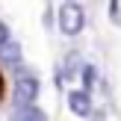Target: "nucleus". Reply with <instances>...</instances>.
<instances>
[{
    "label": "nucleus",
    "instance_id": "obj_9",
    "mask_svg": "<svg viewBox=\"0 0 121 121\" xmlns=\"http://www.w3.org/2000/svg\"><path fill=\"white\" fill-rule=\"evenodd\" d=\"M9 44V30H6V24H0V50Z\"/></svg>",
    "mask_w": 121,
    "mask_h": 121
},
{
    "label": "nucleus",
    "instance_id": "obj_4",
    "mask_svg": "<svg viewBox=\"0 0 121 121\" xmlns=\"http://www.w3.org/2000/svg\"><path fill=\"white\" fill-rule=\"evenodd\" d=\"M9 121H44V112L35 109V106H21V109L15 106V112L9 115Z\"/></svg>",
    "mask_w": 121,
    "mask_h": 121
},
{
    "label": "nucleus",
    "instance_id": "obj_11",
    "mask_svg": "<svg viewBox=\"0 0 121 121\" xmlns=\"http://www.w3.org/2000/svg\"><path fill=\"white\" fill-rule=\"evenodd\" d=\"M68 3H74V0H68Z\"/></svg>",
    "mask_w": 121,
    "mask_h": 121
},
{
    "label": "nucleus",
    "instance_id": "obj_1",
    "mask_svg": "<svg viewBox=\"0 0 121 121\" xmlns=\"http://www.w3.org/2000/svg\"><path fill=\"white\" fill-rule=\"evenodd\" d=\"M83 24H86V15H83V9L74 3H68L65 0L62 6H59V30H62V35H77L83 33Z\"/></svg>",
    "mask_w": 121,
    "mask_h": 121
},
{
    "label": "nucleus",
    "instance_id": "obj_5",
    "mask_svg": "<svg viewBox=\"0 0 121 121\" xmlns=\"http://www.w3.org/2000/svg\"><path fill=\"white\" fill-rule=\"evenodd\" d=\"M0 59H3L6 65H21V47H18V41H9V44L0 50Z\"/></svg>",
    "mask_w": 121,
    "mask_h": 121
},
{
    "label": "nucleus",
    "instance_id": "obj_6",
    "mask_svg": "<svg viewBox=\"0 0 121 121\" xmlns=\"http://www.w3.org/2000/svg\"><path fill=\"white\" fill-rule=\"evenodd\" d=\"M80 65V59H77V53H68V62H65V68H62V83L68 80L71 74H74V68Z\"/></svg>",
    "mask_w": 121,
    "mask_h": 121
},
{
    "label": "nucleus",
    "instance_id": "obj_3",
    "mask_svg": "<svg viewBox=\"0 0 121 121\" xmlns=\"http://www.w3.org/2000/svg\"><path fill=\"white\" fill-rule=\"evenodd\" d=\"M68 106H71L74 115H83V118H86L89 112H92V98H89V92H86V89L71 92V95H68Z\"/></svg>",
    "mask_w": 121,
    "mask_h": 121
},
{
    "label": "nucleus",
    "instance_id": "obj_7",
    "mask_svg": "<svg viewBox=\"0 0 121 121\" xmlns=\"http://www.w3.org/2000/svg\"><path fill=\"white\" fill-rule=\"evenodd\" d=\"M83 83H86V92H89L92 83H95V68L92 65H83Z\"/></svg>",
    "mask_w": 121,
    "mask_h": 121
},
{
    "label": "nucleus",
    "instance_id": "obj_10",
    "mask_svg": "<svg viewBox=\"0 0 121 121\" xmlns=\"http://www.w3.org/2000/svg\"><path fill=\"white\" fill-rule=\"evenodd\" d=\"M6 98V74H3V68H0V100Z\"/></svg>",
    "mask_w": 121,
    "mask_h": 121
},
{
    "label": "nucleus",
    "instance_id": "obj_8",
    "mask_svg": "<svg viewBox=\"0 0 121 121\" xmlns=\"http://www.w3.org/2000/svg\"><path fill=\"white\" fill-rule=\"evenodd\" d=\"M109 18H112V24H121V12H118V0H112V3H109Z\"/></svg>",
    "mask_w": 121,
    "mask_h": 121
},
{
    "label": "nucleus",
    "instance_id": "obj_2",
    "mask_svg": "<svg viewBox=\"0 0 121 121\" xmlns=\"http://www.w3.org/2000/svg\"><path fill=\"white\" fill-rule=\"evenodd\" d=\"M35 98H39V80L33 74H27V71H21L15 77V104H18V109L21 106H33Z\"/></svg>",
    "mask_w": 121,
    "mask_h": 121
}]
</instances>
